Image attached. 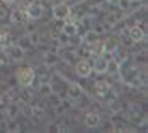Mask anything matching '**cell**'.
Listing matches in <instances>:
<instances>
[{"label": "cell", "instance_id": "obj_1", "mask_svg": "<svg viewBox=\"0 0 148 133\" xmlns=\"http://www.w3.org/2000/svg\"><path fill=\"white\" fill-rule=\"evenodd\" d=\"M15 79H17V84L19 86H34L36 83V68L32 66H23L15 71Z\"/></svg>", "mask_w": 148, "mask_h": 133}, {"label": "cell", "instance_id": "obj_2", "mask_svg": "<svg viewBox=\"0 0 148 133\" xmlns=\"http://www.w3.org/2000/svg\"><path fill=\"white\" fill-rule=\"evenodd\" d=\"M127 38L131 43H143L146 40V23H135V25L127 26Z\"/></svg>", "mask_w": 148, "mask_h": 133}, {"label": "cell", "instance_id": "obj_3", "mask_svg": "<svg viewBox=\"0 0 148 133\" xmlns=\"http://www.w3.org/2000/svg\"><path fill=\"white\" fill-rule=\"evenodd\" d=\"M25 13H26V19H28V21H38V19L43 17L45 8L41 6L40 0H28L26 6H25Z\"/></svg>", "mask_w": 148, "mask_h": 133}, {"label": "cell", "instance_id": "obj_4", "mask_svg": "<svg viewBox=\"0 0 148 133\" xmlns=\"http://www.w3.org/2000/svg\"><path fill=\"white\" fill-rule=\"evenodd\" d=\"M75 75L79 79H90L94 73H92V60L90 58H77L75 64Z\"/></svg>", "mask_w": 148, "mask_h": 133}, {"label": "cell", "instance_id": "obj_5", "mask_svg": "<svg viewBox=\"0 0 148 133\" xmlns=\"http://www.w3.org/2000/svg\"><path fill=\"white\" fill-rule=\"evenodd\" d=\"M112 54H98V56H92V73L94 75H105L107 71V60Z\"/></svg>", "mask_w": 148, "mask_h": 133}, {"label": "cell", "instance_id": "obj_6", "mask_svg": "<svg viewBox=\"0 0 148 133\" xmlns=\"http://www.w3.org/2000/svg\"><path fill=\"white\" fill-rule=\"evenodd\" d=\"M53 17L56 19V21H66V19L69 17V4L68 2H56L53 6Z\"/></svg>", "mask_w": 148, "mask_h": 133}, {"label": "cell", "instance_id": "obj_7", "mask_svg": "<svg viewBox=\"0 0 148 133\" xmlns=\"http://www.w3.org/2000/svg\"><path fill=\"white\" fill-rule=\"evenodd\" d=\"M4 49H6V53H8L10 62H21V60H25V53H26V51H23L19 45L11 43V45H6Z\"/></svg>", "mask_w": 148, "mask_h": 133}, {"label": "cell", "instance_id": "obj_8", "mask_svg": "<svg viewBox=\"0 0 148 133\" xmlns=\"http://www.w3.org/2000/svg\"><path fill=\"white\" fill-rule=\"evenodd\" d=\"M84 88L81 86L79 83H68V86H66V97L68 99H71V101H75V99H79L81 96H84Z\"/></svg>", "mask_w": 148, "mask_h": 133}, {"label": "cell", "instance_id": "obj_9", "mask_svg": "<svg viewBox=\"0 0 148 133\" xmlns=\"http://www.w3.org/2000/svg\"><path fill=\"white\" fill-rule=\"evenodd\" d=\"M58 56H60V60H64V62H68V64H75L77 62V51L75 49H71V47H58Z\"/></svg>", "mask_w": 148, "mask_h": 133}, {"label": "cell", "instance_id": "obj_10", "mask_svg": "<svg viewBox=\"0 0 148 133\" xmlns=\"http://www.w3.org/2000/svg\"><path fill=\"white\" fill-rule=\"evenodd\" d=\"M101 112L99 111H88L86 114H84V126L90 128V130H94V128H99L101 126Z\"/></svg>", "mask_w": 148, "mask_h": 133}, {"label": "cell", "instance_id": "obj_11", "mask_svg": "<svg viewBox=\"0 0 148 133\" xmlns=\"http://www.w3.org/2000/svg\"><path fill=\"white\" fill-rule=\"evenodd\" d=\"M120 47V41L116 38H107V40L101 41V49H103V54H114Z\"/></svg>", "mask_w": 148, "mask_h": 133}, {"label": "cell", "instance_id": "obj_12", "mask_svg": "<svg viewBox=\"0 0 148 133\" xmlns=\"http://www.w3.org/2000/svg\"><path fill=\"white\" fill-rule=\"evenodd\" d=\"M60 62V56H58V51L56 49H49L43 53V64L47 68H54V66Z\"/></svg>", "mask_w": 148, "mask_h": 133}, {"label": "cell", "instance_id": "obj_13", "mask_svg": "<svg viewBox=\"0 0 148 133\" xmlns=\"http://www.w3.org/2000/svg\"><path fill=\"white\" fill-rule=\"evenodd\" d=\"M77 26H79V23H77V21L66 19V21H62L60 32H64L66 36H69V38H75V36H77Z\"/></svg>", "mask_w": 148, "mask_h": 133}, {"label": "cell", "instance_id": "obj_14", "mask_svg": "<svg viewBox=\"0 0 148 133\" xmlns=\"http://www.w3.org/2000/svg\"><path fill=\"white\" fill-rule=\"evenodd\" d=\"M26 13H25V8H17V10H11L10 11V23L11 25H17V23H26Z\"/></svg>", "mask_w": 148, "mask_h": 133}, {"label": "cell", "instance_id": "obj_15", "mask_svg": "<svg viewBox=\"0 0 148 133\" xmlns=\"http://www.w3.org/2000/svg\"><path fill=\"white\" fill-rule=\"evenodd\" d=\"M111 88H112V84L109 83V81H101V79L99 81H94V92H96V96H98V97H103Z\"/></svg>", "mask_w": 148, "mask_h": 133}, {"label": "cell", "instance_id": "obj_16", "mask_svg": "<svg viewBox=\"0 0 148 133\" xmlns=\"http://www.w3.org/2000/svg\"><path fill=\"white\" fill-rule=\"evenodd\" d=\"M120 68H122V62L111 56L107 60V71H105V75H118V73H120Z\"/></svg>", "mask_w": 148, "mask_h": 133}, {"label": "cell", "instance_id": "obj_17", "mask_svg": "<svg viewBox=\"0 0 148 133\" xmlns=\"http://www.w3.org/2000/svg\"><path fill=\"white\" fill-rule=\"evenodd\" d=\"M62 99H64V96L62 94H56V92H51L45 96V103H47V107H60Z\"/></svg>", "mask_w": 148, "mask_h": 133}, {"label": "cell", "instance_id": "obj_18", "mask_svg": "<svg viewBox=\"0 0 148 133\" xmlns=\"http://www.w3.org/2000/svg\"><path fill=\"white\" fill-rule=\"evenodd\" d=\"M15 45H19L23 51L32 49V41H30V36H28V34H23V36H19V38H17V41H15Z\"/></svg>", "mask_w": 148, "mask_h": 133}, {"label": "cell", "instance_id": "obj_19", "mask_svg": "<svg viewBox=\"0 0 148 133\" xmlns=\"http://www.w3.org/2000/svg\"><path fill=\"white\" fill-rule=\"evenodd\" d=\"M38 94H40V97H45L47 94H51V83H38Z\"/></svg>", "mask_w": 148, "mask_h": 133}, {"label": "cell", "instance_id": "obj_20", "mask_svg": "<svg viewBox=\"0 0 148 133\" xmlns=\"http://www.w3.org/2000/svg\"><path fill=\"white\" fill-rule=\"evenodd\" d=\"M54 41L58 43V47H68V45H69V36H66L64 32H60V34L56 36V40H54Z\"/></svg>", "mask_w": 148, "mask_h": 133}, {"label": "cell", "instance_id": "obj_21", "mask_svg": "<svg viewBox=\"0 0 148 133\" xmlns=\"http://www.w3.org/2000/svg\"><path fill=\"white\" fill-rule=\"evenodd\" d=\"M28 36H30V41H32V47H36V45L41 43V34H40V30H34V32H30Z\"/></svg>", "mask_w": 148, "mask_h": 133}, {"label": "cell", "instance_id": "obj_22", "mask_svg": "<svg viewBox=\"0 0 148 133\" xmlns=\"http://www.w3.org/2000/svg\"><path fill=\"white\" fill-rule=\"evenodd\" d=\"M10 64V58H8V53L4 47H0V68H4V66Z\"/></svg>", "mask_w": 148, "mask_h": 133}, {"label": "cell", "instance_id": "obj_23", "mask_svg": "<svg viewBox=\"0 0 148 133\" xmlns=\"http://www.w3.org/2000/svg\"><path fill=\"white\" fill-rule=\"evenodd\" d=\"M8 45V32L6 30H0V47Z\"/></svg>", "mask_w": 148, "mask_h": 133}, {"label": "cell", "instance_id": "obj_24", "mask_svg": "<svg viewBox=\"0 0 148 133\" xmlns=\"http://www.w3.org/2000/svg\"><path fill=\"white\" fill-rule=\"evenodd\" d=\"M4 19H8V21H10V10L0 8V21H4Z\"/></svg>", "mask_w": 148, "mask_h": 133}, {"label": "cell", "instance_id": "obj_25", "mask_svg": "<svg viewBox=\"0 0 148 133\" xmlns=\"http://www.w3.org/2000/svg\"><path fill=\"white\" fill-rule=\"evenodd\" d=\"M0 2H2V4H4V6H10V4H13V2H15V0H0Z\"/></svg>", "mask_w": 148, "mask_h": 133}]
</instances>
